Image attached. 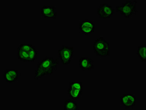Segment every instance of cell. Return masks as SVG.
Segmentation results:
<instances>
[{"label": "cell", "instance_id": "2e32d148", "mask_svg": "<svg viewBox=\"0 0 146 110\" xmlns=\"http://www.w3.org/2000/svg\"><path fill=\"white\" fill-rule=\"evenodd\" d=\"M3 79L5 80L6 82L10 84L12 83H13L15 82L16 81V80L6 71L3 73Z\"/></svg>", "mask_w": 146, "mask_h": 110}, {"label": "cell", "instance_id": "7a4b0ae2", "mask_svg": "<svg viewBox=\"0 0 146 110\" xmlns=\"http://www.w3.org/2000/svg\"><path fill=\"white\" fill-rule=\"evenodd\" d=\"M93 50L96 56L106 57L110 56L109 43L101 36L94 40L93 44Z\"/></svg>", "mask_w": 146, "mask_h": 110}, {"label": "cell", "instance_id": "277c9868", "mask_svg": "<svg viewBox=\"0 0 146 110\" xmlns=\"http://www.w3.org/2000/svg\"><path fill=\"white\" fill-rule=\"evenodd\" d=\"M74 48L63 45L61 49L58 50L59 58L61 60L62 65H70L74 56Z\"/></svg>", "mask_w": 146, "mask_h": 110}, {"label": "cell", "instance_id": "3957f363", "mask_svg": "<svg viewBox=\"0 0 146 110\" xmlns=\"http://www.w3.org/2000/svg\"><path fill=\"white\" fill-rule=\"evenodd\" d=\"M137 1L135 0H127L120 6H116L117 12H119L124 17H130L133 15H136L138 11L137 9Z\"/></svg>", "mask_w": 146, "mask_h": 110}, {"label": "cell", "instance_id": "8992f818", "mask_svg": "<svg viewBox=\"0 0 146 110\" xmlns=\"http://www.w3.org/2000/svg\"><path fill=\"white\" fill-rule=\"evenodd\" d=\"M79 32L86 35L91 34L95 29V24L88 19L82 21L79 23Z\"/></svg>", "mask_w": 146, "mask_h": 110}, {"label": "cell", "instance_id": "9a60e30c", "mask_svg": "<svg viewBox=\"0 0 146 110\" xmlns=\"http://www.w3.org/2000/svg\"><path fill=\"white\" fill-rule=\"evenodd\" d=\"M35 46L30 44H21L18 47L17 50H22L29 52V51Z\"/></svg>", "mask_w": 146, "mask_h": 110}, {"label": "cell", "instance_id": "8fae6325", "mask_svg": "<svg viewBox=\"0 0 146 110\" xmlns=\"http://www.w3.org/2000/svg\"><path fill=\"white\" fill-rule=\"evenodd\" d=\"M77 102L74 100L66 99L64 102V110H79Z\"/></svg>", "mask_w": 146, "mask_h": 110}, {"label": "cell", "instance_id": "5b68a950", "mask_svg": "<svg viewBox=\"0 0 146 110\" xmlns=\"http://www.w3.org/2000/svg\"><path fill=\"white\" fill-rule=\"evenodd\" d=\"M97 15L99 18L103 19L109 18L115 14V9L108 3H104L97 6Z\"/></svg>", "mask_w": 146, "mask_h": 110}, {"label": "cell", "instance_id": "5bb4252c", "mask_svg": "<svg viewBox=\"0 0 146 110\" xmlns=\"http://www.w3.org/2000/svg\"><path fill=\"white\" fill-rule=\"evenodd\" d=\"M28 53L31 62H34L38 58V52L36 49L35 46L32 48L29 52H28Z\"/></svg>", "mask_w": 146, "mask_h": 110}, {"label": "cell", "instance_id": "9c48e42d", "mask_svg": "<svg viewBox=\"0 0 146 110\" xmlns=\"http://www.w3.org/2000/svg\"><path fill=\"white\" fill-rule=\"evenodd\" d=\"M68 94L69 97L74 100H79L80 96L82 94V90L79 89H72L69 88L68 90Z\"/></svg>", "mask_w": 146, "mask_h": 110}, {"label": "cell", "instance_id": "ba28073f", "mask_svg": "<svg viewBox=\"0 0 146 110\" xmlns=\"http://www.w3.org/2000/svg\"><path fill=\"white\" fill-rule=\"evenodd\" d=\"M79 62V66L82 71H91L94 69V61L92 59L82 57Z\"/></svg>", "mask_w": 146, "mask_h": 110}, {"label": "cell", "instance_id": "52a82bcc", "mask_svg": "<svg viewBox=\"0 0 146 110\" xmlns=\"http://www.w3.org/2000/svg\"><path fill=\"white\" fill-rule=\"evenodd\" d=\"M56 9L54 6H43L41 9V14L44 18L56 19L57 16Z\"/></svg>", "mask_w": 146, "mask_h": 110}, {"label": "cell", "instance_id": "ac0fdd59", "mask_svg": "<svg viewBox=\"0 0 146 110\" xmlns=\"http://www.w3.org/2000/svg\"><path fill=\"white\" fill-rule=\"evenodd\" d=\"M6 71L17 81L18 78L19 74L17 70L14 69H6Z\"/></svg>", "mask_w": 146, "mask_h": 110}, {"label": "cell", "instance_id": "4fadbf2b", "mask_svg": "<svg viewBox=\"0 0 146 110\" xmlns=\"http://www.w3.org/2000/svg\"><path fill=\"white\" fill-rule=\"evenodd\" d=\"M18 58L24 62H31L28 52L22 50H17V53Z\"/></svg>", "mask_w": 146, "mask_h": 110}, {"label": "cell", "instance_id": "30bf717a", "mask_svg": "<svg viewBox=\"0 0 146 110\" xmlns=\"http://www.w3.org/2000/svg\"><path fill=\"white\" fill-rule=\"evenodd\" d=\"M120 102L123 106H125V109H133L135 105V103L131 101L125 94H124L123 97H120Z\"/></svg>", "mask_w": 146, "mask_h": 110}, {"label": "cell", "instance_id": "e0dca14e", "mask_svg": "<svg viewBox=\"0 0 146 110\" xmlns=\"http://www.w3.org/2000/svg\"><path fill=\"white\" fill-rule=\"evenodd\" d=\"M70 88L82 90V83L80 82H71L70 83Z\"/></svg>", "mask_w": 146, "mask_h": 110}, {"label": "cell", "instance_id": "6da1fadb", "mask_svg": "<svg viewBox=\"0 0 146 110\" xmlns=\"http://www.w3.org/2000/svg\"><path fill=\"white\" fill-rule=\"evenodd\" d=\"M59 59L47 56L38 62L35 71V79H39L45 76H51L54 71H57Z\"/></svg>", "mask_w": 146, "mask_h": 110}, {"label": "cell", "instance_id": "d6986e66", "mask_svg": "<svg viewBox=\"0 0 146 110\" xmlns=\"http://www.w3.org/2000/svg\"><path fill=\"white\" fill-rule=\"evenodd\" d=\"M126 94L127 96L128 97V98H129L131 101H132L134 103H136V97L134 94Z\"/></svg>", "mask_w": 146, "mask_h": 110}, {"label": "cell", "instance_id": "7c38bea8", "mask_svg": "<svg viewBox=\"0 0 146 110\" xmlns=\"http://www.w3.org/2000/svg\"><path fill=\"white\" fill-rule=\"evenodd\" d=\"M146 45L138 46L136 54L141 62H146Z\"/></svg>", "mask_w": 146, "mask_h": 110}]
</instances>
